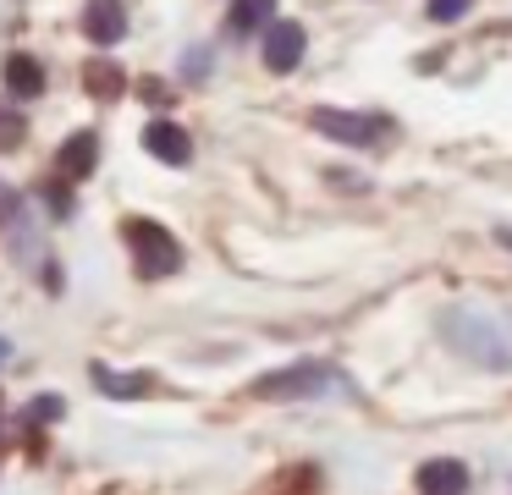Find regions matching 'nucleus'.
I'll return each mask as SVG.
<instances>
[{"label": "nucleus", "mask_w": 512, "mask_h": 495, "mask_svg": "<svg viewBox=\"0 0 512 495\" xmlns=\"http://www.w3.org/2000/svg\"><path fill=\"white\" fill-rule=\"evenodd\" d=\"M419 490L424 495H468V468L452 457H435L419 468Z\"/></svg>", "instance_id": "9"}, {"label": "nucleus", "mask_w": 512, "mask_h": 495, "mask_svg": "<svg viewBox=\"0 0 512 495\" xmlns=\"http://www.w3.org/2000/svg\"><path fill=\"white\" fill-rule=\"evenodd\" d=\"M6 358H12V341H6V336H0V363H6Z\"/></svg>", "instance_id": "19"}, {"label": "nucleus", "mask_w": 512, "mask_h": 495, "mask_svg": "<svg viewBox=\"0 0 512 495\" xmlns=\"http://www.w3.org/2000/svg\"><path fill=\"white\" fill-rule=\"evenodd\" d=\"M0 226H6V248H12L17 259L23 264L39 259V226H34V215H28V204L17 193H6V204H0Z\"/></svg>", "instance_id": "4"}, {"label": "nucleus", "mask_w": 512, "mask_h": 495, "mask_svg": "<svg viewBox=\"0 0 512 495\" xmlns=\"http://www.w3.org/2000/svg\"><path fill=\"white\" fill-rule=\"evenodd\" d=\"M61 413H67L61 396H34V402H28V418H34V424H50V418H61Z\"/></svg>", "instance_id": "15"}, {"label": "nucleus", "mask_w": 512, "mask_h": 495, "mask_svg": "<svg viewBox=\"0 0 512 495\" xmlns=\"http://www.w3.org/2000/svg\"><path fill=\"white\" fill-rule=\"evenodd\" d=\"M501 248H512V226H507V231H501Z\"/></svg>", "instance_id": "20"}, {"label": "nucleus", "mask_w": 512, "mask_h": 495, "mask_svg": "<svg viewBox=\"0 0 512 495\" xmlns=\"http://www.w3.org/2000/svg\"><path fill=\"white\" fill-rule=\"evenodd\" d=\"M468 6H474V0H430V17L435 22H457Z\"/></svg>", "instance_id": "16"}, {"label": "nucleus", "mask_w": 512, "mask_h": 495, "mask_svg": "<svg viewBox=\"0 0 512 495\" xmlns=\"http://www.w3.org/2000/svg\"><path fill=\"white\" fill-rule=\"evenodd\" d=\"M336 380H342V374H336L331 363H292V369H276V374H265V380H254V396H265V402H303V396L336 391Z\"/></svg>", "instance_id": "2"}, {"label": "nucleus", "mask_w": 512, "mask_h": 495, "mask_svg": "<svg viewBox=\"0 0 512 495\" xmlns=\"http://www.w3.org/2000/svg\"><path fill=\"white\" fill-rule=\"evenodd\" d=\"M94 165H100V138H94L89 127L72 132V138L61 143V154H56V176L61 182H83V176H94Z\"/></svg>", "instance_id": "7"}, {"label": "nucleus", "mask_w": 512, "mask_h": 495, "mask_svg": "<svg viewBox=\"0 0 512 495\" xmlns=\"http://www.w3.org/2000/svg\"><path fill=\"white\" fill-rule=\"evenodd\" d=\"M0 77H6V88H12L17 99H39L45 94V66L34 61V55H6V66H0Z\"/></svg>", "instance_id": "10"}, {"label": "nucleus", "mask_w": 512, "mask_h": 495, "mask_svg": "<svg viewBox=\"0 0 512 495\" xmlns=\"http://www.w3.org/2000/svg\"><path fill=\"white\" fill-rule=\"evenodd\" d=\"M303 50H309V33L298 22H270L265 28V66L270 72H292L303 61Z\"/></svg>", "instance_id": "5"}, {"label": "nucleus", "mask_w": 512, "mask_h": 495, "mask_svg": "<svg viewBox=\"0 0 512 495\" xmlns=\"http://www.w3.org/2000/svg\"><path fill=\"white\" fill-rule=\"evenodd\" d=\"M39 198H45V209H50V215H56V220H67L72 215V193H67V182H56V187H39Z\"/></svg>", "instance_id": "14"}, {"label": "nucleus", "mask_w": 512, "mask_h": 495, "mask_svg": "<svg viewBox=\"0 0 512 495\" xmlns=\"http://www.w3.org/2000/svg\"><path fill=\"white\" fill-rule=\"evenodd\" d=\"M0 143H6V149H17V143H23V121H17V116L0 121Z\"/></svg>", "instance_id": "17"}, {"label": "nucleus", "mask_w": 512, "mask_h": 495, "mask_svg": "<svg viewBox=\"0 0 512 495\" xmlns=\"http://www.w3.org/2000/svg\"><path fill=\"white\" fill-rule=\"evenodd\" d=\"M83 88H89L94 99H116L127 88V72L116 61H89L83 66Z\"/></svg>", "instance_id": "13"}, {"label": "nucleus", "mask_w": 512, "mask_h": 495, "mask_svg": "<svg viewBox=\"0 0 512 495\" xmlns=\"http://www.w3.org/2000/svg\"><path fill=\"white\" fill-rule=\"evenodd\" d=\"M309 121H314V132H325L336 143H353V149H364V143H375L386 132V116H358V110H331V105H320Z\"/></svg>", "instance_id": "3"}, {"label": "nucleus", "mask_w": 512, "mask_h": 495, "mask_svg": "<svg viewBox=\"0 0 512 495\" xmlns=\"http://www.w3.org/2000/svg\"><path fill=\"white\" fill-rule=\"evenodd\" d=\"M270 17H276V0H232V17H226V28H232L237 39H248V33L270 28Z\"/></svg>", "instance_id": "11"}, {"label": "nucleus", "mask_w": 512, "mask_h": 495, "mask_svg": "<svg viewBox=\"0 0 512 495\" xmlns=\"http://www.w3.org/2000/svg\"><path fill=\"white\" fill-rule=\"evenodd\" d=\"M144 149L155 154L160 165H188L193 160V138L177 127V121H166V116H155L144 127Z\"/></svg>", "instance_id": "6"}, {"label": "nucleus", "mask_w": 512, "mask_h": 495, "mask_svg": "<svg viewBox=\"0 0 512 495\" xmlns=\"http://www.w3.org/2000/svg\"><path fill=\"white\" fill-rule=\"evenodd\" d=\"M127 242H133V264L144 281H166L182 270V242L160 220H127Z\"/></svg>", "instance_id": "1"}, {"label": "nucleus", "mask_w": 512, "mask_h": 495, "mask_svg": "<svg viewBox=\"0 0 512 495\" xmlns=\"http://www.w3.org/2000/svg\"><path fill=\"white\" fill-rule=\"evenodd\" d=\"M94 385H100L105 396H116V402H127V396H144L149 391V374H116L111 363H94Z\"/></svg>", "instance_id": "12"}, {"label": "nucleus", "mask_w": 512, "mask_h": 495, "mask_svg": "<svg viewBox=\"0 0 512 495\" xmlns=\"http://www.w3.org/2000/svg\"><path fill=\"white\" fill-rule=\"evenodd\" d=\"M138 94H144L149 105H166V99H171V88H166V83H155V77H149V83H138Z\"/></svg>", "instance_id": "18"}, {"label": "nucleus", "mask_w": 512, "mask_h": 495, "mask_svg": "<svg viewBox=\"0 0 512 495\" xmlns=\"http://www.w3.org/2000/svg\"><path fill=\"white\" fill-rule=\"evenodd\" d=\"M83 33H89L94 44H105V50L122 44L127 39V6L122 0H89V6H83Z\"/></svg>", "instance_id": "8"}]
</instances>
